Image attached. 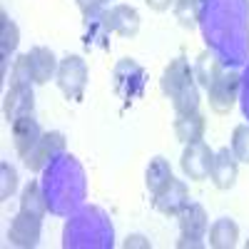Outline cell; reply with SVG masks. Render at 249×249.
Returning <instances> with one entry per match:
<instances>
[{
	"label": "cell",
	"instance_id": "6da1fadb",
	"mask_svg": "<svg viewBox=\"0 0 249 249\" xmlns=\"http://www.w3.org/2000/svg\"><path fill=\"white\" fill-rule=\"evenodd\" d=\"M199 28L207 50L224 68L249 60V0H202Z\"/></svg>",
	"mask_w": 249,
	"mask_h": 249
},
{
	"label": "cell",
	"instance_id": "7a4b0ae2",
	"mask_svg": "<svg viewBox=\"0 0 249 249\" xmlns=\"http://www.w3.org/2000/svg\"><path fill=\"white\" fill-rule=\"evenodd\" d=\"M40 187H43L48 202V212L55 217H70L75 210H80L88 197L85 167L77 162L75 155L62 152L53 162H48Z\"/></svg>",
	"mask_w": 249,
	"mask_h": 249
},
{
	"label": "cell",
	"instance_id": "3957f363",
	"mask_svg": "<svg viewBox=\"0 0 249 249\" xmlns=\"http://www.w3.org/2000/svg\"><path fill=\"white\" fill-rule=\"evenodd\" d=\"M115 230L110 217L100 207H80L68 217L62 247L65 249H112Z\"/></svg>",
	"mask_w": 249,
	"mask_h": 249
},
{
	"label": "cell",
	"instance_id": "277c9868",
	"mask_svg": "<svg viewBox=\"0 0 249 249\" xmlns=\"http://www.w3.org/2000/svg\"><path fill=\"white\" fill-rule=\"evenodd\" d=\"M160 88H162V95L172 102L177 115L199 110V85L187 57L170 60V65L164 68L160 77Z\"/></svg>",
	"mask_w": 249,
	"mask_h": 249
},
{
	"label": "cell",
	"instance_id": "5b68a950",
	"mask_svg": "<svg viewBox=\"0 0 249 249\" xmlns=\"http://www.w3.org/2000/svg\"><path fill=\"white\" fill-rule=\"evenodd\" d=\"M147 88V72L132 57H122L115 62L112 68V90L115 95L124 102V105H132L135 100H140Z\"/></svg>",
	"mask_w": 249,
	"mask_h": 249
},
{
	"label": "cell",
	"instance_id": "8992f818",
	"mask_svg": "<svg viewBox=\"0 0 249 249\" xmlns=\"http://www.w3.org/2000/svg\"><path fill=\"white\" fill-rule=\"evenodd\" d=\"M88 80H90V70H88V62L82 55H65L60 60L55 82H57L60 92L65 95V100H72V102L82 100Z\"/></svg>",
	"mask_w": 249,
	"mask_h": 249
},
{
	"label": "cell",
	"instance_id": "52a82bcc",
	"mask_svg": "<svg viewBox=\"0 0 249 249\" xmlns=\"http://www.w3.org/2000/svg\"><path fill=\"white\" fill-rule=\"evenodd\" d=\"M239 88H242V75L234 68H224L207 90L210 110L214 115H230L239 100Z\"/></svg>",
	"mask_w": 249,
	"mask_h": 249
},
{
	"label": "cell",
	"instance_id": "ba28073f",
	"mask_svg": "<svg viewBox=\"0 0 249 249\" xmlns=\"http://www.w3.org/2000/svg\"><path fill=\"white\" fill-rule=\"evenodd\" d=\"M212 160H214V152H212V147L204 140L184 144V152L179 157L182 175L187 179H192V182H204L207 177H210Z\"/></svg>",
	"mask_w": 249,
	"mask_h": 249
},
{
	"label": "cell",
	"instance_id": "9c48e42d",
	"mask_svg": "<svg viewBox=\"0 0 249 249\" xmlns=\"http://www.w3.org/2000/svg\"><path fill=\"white\" fill-rule=\"evenodd\" d=\"M40 237H43V217L18 210L8 230V242L18 249H33L40 244Z\"/></svg>",
	"mask_w": 249,
	"mask_h": 249
},
{
	"label": "cell",
	"instance_id": "30bf717a",
	"mask_svg": "<svg viewBox=\"0 0 249 249\" xmlns=\"http://www.w3.org/2000/svg\"><path fill=\"white\" fill-rule=\"evenodd\" d=\"M102 20H105L107 33L130 40L140 33V13L137 8L127 5V3H115L110 5L105 13H102Z\"/></svg>",
	"mask_w": 249,
	"mask_h": 249
},
{
	"label": "cell",
	"instance_id": "8fae6325",
	"mask_svg": "<svg viewBox=\"0 0 249 249\" xmlns=\"http://www.w3.org/2000/svg\"><path fill=\"white\" fill-rule=\"evenodd\" d=\"M68 152V140L62 132L57 130H50V132H43V140H40V144L35 147V152L23 162L25 167L30 172H43L48 167V162H53L57 155Z\"/></svg>",
	"mask_w": 249,
	"mask_h": 249
},
{
	"label": "cell",
	"instance_id": "7c38bea8",
	"mask_svg": "<svg viewBox=\"0 0 249 249\" xmlns=\"http://www.w3.org/2000/svg\"><path fill=\"white\" fill-rule=\"evenodd\" d=\"M3 115H5L8 124L35 115V92H33V85H10V90L3 97Z\"/></svg>",
	"mask_w": 249,
	"mask_h": 249
},
{
	"label": "cell",
	"instance_id": "4fadbf2b",
	"mask_svg": "<svg viewBox=\"0 0 249 249\" xmlns=\"http://www.w3.org/2000/svg\"><path fill=\"white\" fill-rule=\"evenodd\" d=\"M10 132H13V144H15V152L20 160H28L35 147L40 144V140H43V127H40V122L35 120V115L30 117H23L10 124Z\"/></svg>",
	"mask_w": 249,
	"mask_h": 249
},
{
	"label": "cell",
	"instance_id": "5bb4252c",
	"mask_svg": "<svg viewBox=\"0 0 249 249\" xmlns=\"http://www.w3.org/2000/svg\"><path fill=\"white\" fill-rule=\"evenodd\" d=\"M187 204H190V190H187V184L182 179H175V177L162 192L152 195V207L164 217H177Z\"/></svg>",
	"mask_w": 249,
	"mask_h": 249
},
{
	"label": "cell",
	"instance_id": "9a60e30c",
	"mask_svg": "<svg viewBox=\"0 0 249 249\" xmlns=\"http://www.w3.org/2000/svg\"><path fill=\"white\" fill-rule=\"evenodd\" d=\"M237 175H239V160L234 157L232 147H222L214 152L212 160V170H210V179L217 190L227 192L237 184Z\"/></svg>",
	"mask_w": 249,
	"mask_h": 249
},
{
	"label": "cell",
	"instance_id": "2e32d148",
	"mask_svg": "<svg viewBox=\"0 0 249 249\" xmlns=\"http://www.w3.org/2000/svg\"><path fill=\"white\" fill-rule=\"evenodd\" d=\"M177 224H179V234L182 237L202 239L207 234V230H210V217H207V210L199 202L190 199V204L177 214Z\"/></svg>",
	"mask_w": 249,
	"mask_h": 249
},
{
	"label": "cell",
	"instance_id": "e0dca14e",
	"mask_svg": "<svg viewBox=\"0 0 249 249\" xmlns=\"http://www.w3.org/2000/svg\"><path fill=\"white\" fill-rule=\"evenodd\" d=\"M30 68H33V77H35V85H48V82L57 75L60 68V60L55 57V53L45 45H35L30 48Z\"/></svg>",
	"mask_w": 249,
	"mask_h": 249
},
{
	"label": "cell",
	"instance_id": "ac0fdd59",
	"mask_svg": "<svg viewBox=\"0 0 249 249\" xmlns=\"http://www.w3.org/2000/svg\"><path fill=\"white\" fill-rule=\"evenodd\" d=\"M204 130H207V120L199 110L195 112H184V115H177L175 120V135L179 142L190 144V142H199L204 137Z\"/></svg>",
	"mask_w": 249,
	"mask_h": 249
},
{
	"label": "cell",
	"instance_id": "d6986e66",
	"mask_svg": "<svg viewBox=\"0 0 249 249\" xmlns=\"http://www.w3.org/2000/svg\"><path fill=\"white\" fill-rule=\"evenodd\" d=\"M18 43H20V28L15 25V20H10V15L3 10L0 13V68H3V77L8 72V62H10V55L18 50Z\"/></svg>",
	"mask_w": 249,
	"mask_h": 249
},
{
	"label": "cell",
	"instance_id": "ffe728a7",
	"mask_svg": "<svg viewBox=\"0 0 249 249\" xmlns=\"http://www.w3.org/2000/svg\"><path fill=\"white\" fill-rule=\"evenodd\" d=\"M239 239V224L230 217H219L210 227V247L212 249H234Z\"/></svg>",
	"mask_w": 249,
	"mask_h": 249
},
{
	"label": "cell",
	"instance_id": "44dd1931",
	"mask_svg": "<svg viewBox=\"0 0 249 249\" xmlns=\"http://www.w3.org/2000/svg\"><path fill=\"white\" fill-rule=\"evenodd\" d=\"M172 167H170V160H164V157H152L150 164H147V170H144V184H147V190L152 195L162 192L164 187H167L172 182Z\"/></svg>",
	"mask_w": 249,
	"mask_h": 249
},
{
	"label": "cell",
	"instance_id": "7402d4cb",
	"mask_svg": "<svg viewBox=\"0 0 249 249\" xmlns=\"http://www.w3.org/2000/svg\"><path fill=\"white\" fill-rule=\"evenodd\" d=\"M224 70L222 62L210 53V50H204L197 60H195V65H192V72H195V80H197V85L204 88V90H210V85L217 80V75Z\"/></svg>",
	"mask_w": 249,
	"mask_h": 249
},
{
	"label": "cell",
	"instance_id": "603a6c76",
	"mask_svg": "<svg viewBox=\"0 0 249 249\" xmlns=\"http://www.w3.org/2000/svg\"><path fill=\"white\" fill-rule=\"evenodd\" d=\"M20 212H30V214H37V217L48 214V202H45L43 187H40L37 179H30L23 187V195H20Z\"/></svg>",
	"mask_w": 249,
	"mask_h": 249
},
{
	"label": "cell",
	"instance_id": "cb8c5ba5",
	"mask_svg": "<svg viewBox=\"0 0 249 249\" xmlns=\"http://www.w3.org/2000/svg\"><path fill=\"white\" fill-rule=\"evenodd\" d=\"M105 13V10H102ZM102 13L88 15L85 18V37L82 43L85 48H107V28H105V20H102Z\"/></svg>",
	"mask_w": 249,
	"mask_h": 249
},
{
	"label": "cell",
	"instance_id": "d4e9b609",
	"mask_svg": "<svg viewBox=\"0 0 249 249\" xmlns=\"http://www.w3.org/2000/svg\"><path fill=\"white\" fill-rule=\"evenodd\" d=\"M199 5L202 0H175V18L184 30H195L199 25Z\"/></svg>",
	"mask_w": 249,
	"mask_h": 249
},
{
	"label": "cell",
	"instance_id": "484cf974",
	"mask_svg": "<svg viewBox=\"0 0 249 249\" xmlns=\"http://www.w3.org/2000/svg\"><path fill=\"white\" fill-rule=\"evenodd\" d=\"M10 85H35V77H33V68H30V55H18L13 62V70H10Z\"/></svg>",
	"mask_w": 249,
	"mask_h": 249
},
{
	"label": "cell",
	"instance_id": "4316f807",
	"mask_svg": "<svg viewBox=\"0 0 249 249\" xmlns=\"http://www.w3.org/2000/svg\"><path fill=\"white\" fill-rule=\"evenodd\" d=\"M232 152L242 164H249V124H237L232 132Z\"/></svg>",
	"mask_w": 249,
	"mask_h": 249
},
{
	"label": "cell",
	"instance_id": "83f0119b",
	"mask_svg": "<svg viewBox=\"0 0 249 249\" xmlns=\"http://www.w3.org/2000/svg\"><path fill=\"white\" fill-rule=\"evenodd\" d=\"M18 190V172L10 162H0V202H5Z\"/></svg>",
	"mask_w": 249,
	"mask_h": 249
},
{
	"label": "cell",
	"instance_id": "f1b7e54d",
	"mask_svg": "<svg viewBox=\"0 0 249 249\" xmlns=\"http://www.w3.org/2000/svg\"><path fill=\"white\" fill-rule=\"evenodd\" d=\"M239 102H242V112L249 120V65L242 75V88H239Z\"/></svg>",
	"mask_w": 249,
	"mask_h": 249
},
{
	"label": "cell",
	"instance_id": "f546056e",
	"mask_svg": "<svg viewBox=\"0 0 249 249\" xmlns=\"http://www.w3.org/2000/svg\"><path fill=\"white\" fill-rule=\"evenodd\" d=\"M102 0H77V8L82 13V18H88V15H95V13H102Z\"/></svg>",
	"mask_w": 249,
	"mask_h": 249
},
{
	"label": "cell",
	"instance_id": "4dcf8cb0",
	"mask_svg": "<svg viewBox=\"0 0 249 249\" xmlns=\"http://www.w3.org/2000/svg\"><path fill=\"white\" fill-rule=\"evenodd\" d=\"M122 247H124V249H135V247H140V249H150L152 244H150V239H144L142 234H130L127 239L122 242Z\"/></svg>",
	"mask_w": 249,
	"mask_h": 249
},
{
	"label": "cell",
	"instance_id": "1f68e13d",
	"mask_svg": "<svg viewBox=\"0 0 249 249\" xmlns=\"http://www.w3.org/2000/svg\"><path fill=\"white\" fill-rule=\"evenodd\" d=\"M144 3H147V8L155 10V13H164V10L175 8V0H144Z\"/></svg>",
	"mask_w": 249,
	"mask_h": 249
},
{
	"label": "cell",
	"instance_id": "d6a6232c",
	"mask_svg": "<svg viewBox=\"0 0 249 249\" xmlns=\"http://www.w3.org/2000/svg\"><path fill=\"white\" fill-rule=\"evenodd\" d=\"M187 247H190V249H202L204 242H202V239H195V237H182V239L177 242V249H187Z\"/></svg>",
	"mask_w": 249,
	"mask_h": 249
},
{
	"label": "cell",
	"instance_id": "836d02e7",
	"mask_svg": "<svg viewBox=\"0 0 249 249\" xmlns=\"http://www.w3.org/2000/svg\"><path fill=\"white\" fill-rule=\"evenodd\" d=\"M244 249H249V239H247V242H244Z\"/></svg>",
	"mask_w": 249,
	"mask_h": 249
},
{
	"label": "cell",
	"instance_id": "e575fe53",
	"mask_svg": "<svg viewBox=\"0 0 249 249\" xmlns=\"http://www.w3.org/2000/svg\"><path fill=\"white\" fill-rule=\"evenodd\" d=\"M102 3H105V5H107V3H112V0H102Z\"/></svg>",
	"mask_w": 249,
	"mask_h": 249
}]
</instances>
